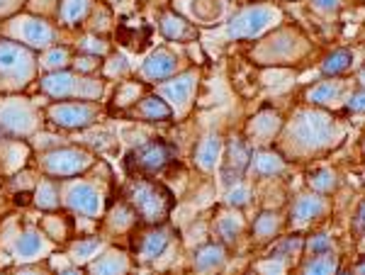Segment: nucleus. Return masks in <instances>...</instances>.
I'll use <instances>...</instances> for the list:
<instances>
[{
  "label": "nucleus",
  "instance_id": "nucleus-49",
  "mask_svg": "<svg viewBox=\"0 0 365 275\" xmlns=\"http://www.w3.org/2000/svg\"><path fill=\"white\" fill-rule=\"evenodd\" d=\"M356 227L358 229H365V202L361 204V209H358V214H356Z\"/></svg>",
  "mask_w": 365,
  "mask_h": 275
},
{
  "label": "nucleus",
  "instance_id": "nucleus-23",
  "mask_svg": "<svg viewBox=\"0 0 365 275\" xmlns=\"http://www.w3.org/2000/svg\"><path fill=\"white\" fill-rule=\"evenodd\" d=\"M93 0H61L56 10V17L61 25H78L88 15Z\"/></svg>",
  "mask_w": 365,
  "mask_h": 275
},
{
  "label": "nucleus",
  "instance_id": "nucleus-51",
  "mask_svg": "<svg viewBox=\"0 0 365 275\" xmlns=\"http://www.w3.org/2000/svg\"><path fill=\"white\" fill-rule=\"evenodd\" d=\"M358 275H365V261L361 263V266H358Z\"/></svg>",
  "mask_w": 365,
  "mask_h": 275
},
{
  "label": "nucleus",
  "instance_id": "nucleus-34",
  "mask_svg": "<svg viewBox=\"0 0 365 275\" xmlns=\"http://www.w3.org/2000/svg\"><path fill=\"white\" fill-rule=\"evenodd\" d=\"M339 93H341V85H339V83H334V81H329V83H322V85L312 88V90H309V100H312V103L324 105V103L336 100Z\"/></svg>",
  "mask_w": 365,
  "mask_h": 275
},
{
  "label": "nucleus",
  "instance_id": "nucleus-40",
  "mask_svg": "<svg viewBox=\"0 0 365 275\" xmlns=\"http://www.w3.org/2000/svg\"><path fill=\"white\" fill-rule=\"evenodd\" d=\"M302 247V242H299L297 237H292V239H287V242H282L280 247H275L273 249V254H270V259H278V261H282L285 256H292L295 251Z\"/></svg>",
  "mask_w": 365,
  "mask_h": 275
},
{
  "label": "nucleus",
  "instance_id": "nucleus-13",
  "mask_svg": "<svg viewBox=\"0 0 365 275\" xmlns=\"http://www.w3.org/2000/svg\"><path fill=\"white\" fill-rule=\"evenodd\" d=\"M168 161H170V149L163 142H149V144L139 146V149H134L132 156H129L132 171H139V173H156V171H161Z\"/></svg>",
  "mask_w": 365,
  "mask_h": 275
},
{
  "label": "nucleus",
  "instance_id": "nucleus-4",
  "mask_svg": "<svg viewBox=\"0 0 365 275\" xmlns=\"http://www.w3.org/2000/svg\"><path fill=\"white\" fill-rule=\"evenodd\" d=\"M96 163V156L78 146H54L39 156V171L49 178H76Z\"/></svg>",
  "mask_w": 365,
  "mask_h": 275
},
{
  "label": "nucleus",
  "instance_id": "nucleus-43",
  "mask_svg": "<svg viewBox=\"0 0 365 275\" xmlns=\"http://www.w3.org/2000/svg\"><path fill=\"white\" fill-rule=\"evenodd\" d=\"M258 271H261L263 275H282V273H285V263L278 261V259H270L266 263H261V266H258Z\"/></svg>",
  "mask_w": 365,
  "mask_h": 275
},
{
  "label": "nucleus",
  "instance_id": "nucleus-33",
  "mask_svg": "<svg viewBox=\"0 0 365 275\" xmlns=\"http://www.w3.org/2000/svg\"><path fill=\"white\" fill-rule=\"evenodd\" d=\"M278 115H270V113H263V115H258L256 120H253V125H251V132L256 134L258 139H263V142H266V139L270 137V134H273L275 130H278Z\"/></svg>",
  "mask_w": 365,
  "mask_h": 275
},
{
  "label": "nucleus",
  "instance_id": "nucleus-41",
  "mask_svg": "<svg viewBox=\"0 0 365 275\" xmlns=\"http://www.w3.org/2000/svg\"><path fill=\"white\" fill-rule=\"evenodd\" d=\"M309 251L314 256H319V254H329L331 251V239L327 237V234H319V237H314L309 242Z\"/></svg>",
  "mask_w": 365,
  "mask_h": 275
},
{
  "label": "nucleus",
  "instance_id": "nucleus-50",
  "mask_svg": "<svg viewBox=\"0 0 365 275\" xmlns=\"http://www.w3.org/2000/svg\"><path fill=\"white\" fill-rule=\"evenodd\" d=\"M58 275H83V271L81 268H66V271H61Z\"/></svg>",
  "mask_w": 365,
  "mask_h": 275
},
{
  "label": "nucleus",
  "instance_id": "nucleus-27",
  "mask_svg": "<svg viewBox=\"0 0 365 275\" xmlns=\"http://www.w3.org/2000/svg\"><path fill=\"white\" fill-rule=\"evenodd\" d=\"M39 63L51 73V71H63V68L73 61H71V51L66 46H49V49H44V56Z\"/></svg>",
  "mask_w": 365,
  "mask_h": 275
},
{
  "label": "nucleus",
  "instance_id": "nucleus-8",
  "mask_svg": "<svg viewBox=\"0 0 365 275\" xmlns=\"http://www.w3.org/2000/svg\"><path fill=\"white\" fill-rule=\"evenodd\" d=\"M39 127V113L27 98H0V132L13 137H29Z\"/></svg>",
  "mask_w": 365,
  "mask_h": 275
},
{
  "label": "nucleus",
  "instance_id": "nucleus-2",
  "mask_svg": "<svg viewBox=\"0 0 365 275\" xmlns=\"http://www.w3.org/2000/svg\"><path fill=\"white\" fill-rule=\"evenodd\" d=\"M39 88L44 95L54 100H98L103 95V81L93 76L73 73V71H51L39 78Z\"/></svg>",
  "mask_w": 365,
  "mask_h": 275
},
{
  "label": "nucleus",
  "instance_id": "nucleus-54",
  "mask_svg": "<svg viewBox=\"0 0 365 275\" xmlns=\"http://www.w3.org/2000/svg\"><path fill=\"white\" fill-rule=\"evenodd\" d=\"M0 275H5V273H0Z\"/></svg>",
  "mask_w": 365,
  "mask_h": 275
},
{
  "label": "nucleus",
  "instance_id": "nucleus-39",
  "mask_svg": "<svg viewBox=\"0 0 365 275\" xmlns=\"http://www.w3.org/2000/svg\"><path fill=\"white\" fill-rule=\"evenodd\" d=\"M309 183H312V188L327 192V190H331L334 185H336V180H334V173L331 171H327V168H324V171H317L314 175H312Z\"/></svg>",
  "mask_w": 365,
  "mask_h": 275
},
{
  "label": "nucleus",
  "instance_id": "nucleus-45",
  "mask_svg": "<svg viewBox=\"0 0 365 275\" xmlns=\"http://www.w3.org/2000/svg\"><path fill=\"white\" fill-rule=\"evenodd\" d=\"M15 275H49V273H46L44 268L34 266V263H22V266L17 268Z\"/></svg>",
  "mask_w": 365,
  "mask_h": 275
},
{
  "label": "nucleus",
  "instance_id": "nucleus-22",
  "mask_svg": "<svg viewBox=\"0 0 365 275\" xmlns=\"http://www.w3.org/2000/svg\"><path fill=\"white\" fill-rule=\"evenodd\" d=\"M225 263V249L220 247V244H207V247H202L195 254V259H192V266H195L197 273H212L217 271V268Z\"/></svg>",
  "mask_w": 365,
  "mask_h": 275
},
{
  "label": "nucleus",
  "instance_id": "nucleus-9",
  "mask_svg": "<svg viewBox=\"0 0 365 275\" xmlns=\"http://www.w3.org/2000/svg\"><path fill=\"white\" fill-rule=\"evenodd\" d=\"M98 100H58L46 110V117L61 130H86L100 120Z\"/></svg>",
  "mask_w": 365,
  "mask_h": 275
},
{
  "label": "nucleus",
  "instance_id": "nucleus-11",
  "mask_svg": "<svg viewBox=\"0 0 365 275\" xmlns=\"http://www.w3.org/2000/svg\"><path fill=\"white\" fill-rule=\"evenodd\" d=\"M51 254V239L37 227H25L13 239V256L17 263H37Z\"/></svg>",
  "mask_w": 365,
  "mask_h": 275
},
{
  "label": "nucleus",
  "instance_id": "nucleus-31",
  "mask_svg": "<svg viewBox=\"0 0 365 275\" xmlns=\"http://www.w3.org/2000/svg\"><path fill=\"white\" fill-rule=\"evenodd\" d=\"M241 227H244V222L237 212L234 214H222L220 222H217V232H220V237L225 239V242H234V239L239 237Z\"/></svg>",
  "mask_w": 365,
  "mask_h": 275
},
{
  "label": "nucleus",
  "instance_id": "nucleus-17",
  "mask_svg": "<svg viewBox=\"0 0 365 275\" xmlns=\"http://www.w3.org/2000/svg\"><path fill=\"white\" fill-rule=\"evenodd\" d=\"M158 27H161L163 37L170 39V42H192V39L197 37V29L192 27L187 20H182L180 15H175L173 10L161 13V22H158Z\"/></svg>",
  "mask_w": 365,
  "mask_h": 275
},
{
  "label": "nucleus",
  "instance_id": "nucleus-1",
  "mask_svg": "<svg viewBox=\"0 0 365 275\" xmlns=\"http://www.w3.org/2000/svg\"><path fill=\"white\" fill-rule=\"evenodd\" d=\"M34 73H37L34 51L13 39H0V90H22L32 83Z\"/></svg>",
  "mask_w": 365,
  "mask_h": 275
},
{
  "label": "nucleus",
  "instance_id": "nucleus-20",
  "mask_svg": "<svg viewBox=\"0 0 365 275\" xmlns=\"http://www.w3.org/2000/svg\"><path fill=\"white\" fill-rule=\"evenodd\" d=\"M27 146L25 144H20L17 139H8V142H3L0 139V166H3V171L5 173H13V171H17V168L25 163V159H27Z\"/></svg>",
  "mask_w": 365,
  "mask_h": 275
},
{
  "label": "nucleus",
  "instance_id": "nucleus-16",
  "mask_svg": "<svg viewBox=\"0 0 365 275\" xmlns=\"http://www.w3.org/2000/svg\"><path fill=\"white\" fill-rule=\"evenodd\" d=\"M170 244V232L166 227H154L146 234H141L139 244H137V256L141 263H149V261H156L158 256L166 251V247Z\"/></svg>",
  "mask_w": 365,
  "mask_h": 275
},
{
  "label": "nucleus",
  "instance_id": "nucleus-3",
  "mask_svg": "<svg viewBox=\"0 0 365 275\" xmlns=\"http://www.w3.org/2000/svg\"><path fill=\"white\" fill-rule=\"evenodd\" d=\"M127 202L129 207L137 212V217L146 224H161L163 219L168 217L170 212V192L158 183H151V180H134L127 190Z\"/></svg>",
  "mask_w": 365,
  "mask_h": 275
},
{
  "label": "nucleus",
  "instance_id": "nucleus-29",
  "mask_svg": "<svg viewBox=\"0 0 365 275\" xmlns=\"http://www.w3.org/2000/svg\"><path fill=\"white\" fill-rule=\"evenodd\" d=\"M108 224L113 227V229H117V232H129L134 224H137V212L129 207V202H120L113 209V214H110Z\"/></svg>",
  "mask_w": 365,
  "mask_h": 275
},
{
  "label": "nucleus",
  "instance_id": "nucleus-6",
  "mask_svg": "<svg viewBox=\"0 0 365 275\" xmlns=\"http://www.w3.org/2000/svg\"><path fill=\"white\" fill-rule=\"evenodd\" d=\"M336 134V125L322 113H299L297 120L290 125V139L302 149L329 146Z\"/></svg>",
  "mask_w": 365,
  "mask_h": 275
},
{
  "label": "nucleus",
  "instance_id": "nucleus-26",
  "mask_svg": "<svg viewBox=\"0 0 365 275\" xmlns=\"http://www.w3.org/2000/svg\"><path fill=\"white\" fill-rule=\"evenodd\" d=\"M251 168L256 175H275L282 171V159L278 154H270V151H263L258 156H251Z\"/></svg>",
  "mask_w": 365,
  "mask_h": 275
},
{
  "label": "nucleus",
  "instance_id": "nucleus-12",
  "mask_svg": "<svg viewBox=\"0 0 365 275\" xmlns=\"http://www.w3.org/2000/svg\"><path fill=\"white\" fill-rule=\"evenodd\" d=\"M197 88V71H185L180 76H170L168 81H161L156 88V93L168 103L170 110H185L190 103L192 93Z\"/></svg>",
  "mask_w": 365,
  "mask_h": 275
},
{
  "label": "nucleus",
  "instance_id": "nucleus-7",
  "mask_svg": "<svg viewBox=\"0 0 365 275\" xmlns=\"http://www.w3.org/2000/svg\"><path fill=\"white\" fill-rule=\"evenodd\" d=\"M13 42H20L27 49H49L56 42V29L37 15H17L3 29Z\"/></svg>",
  "mask_w": 365,
  "mask_h": 275
},
{
  "label": "nucleus",
  "instance_id": "nucleus-44",
  "mask_svg": "<svg viewBox=\"0 0 365 275\" xmlns=\"http://www.w3.org/2000/svg\"><path fill=\"white\" fill-rule=\"evenodd\" d=\"M249 202V188L246 185H237L232 192H229V204H237V207H241V204Z\"/></svg>",
  "mask_w": 365,
  "mask_h": 275
},
{
  "label": "nucleus",
  "instance_id": "nucleus-5",
  "mask_svg": "<svg viewBox=\"0 0 365 275\" xmlns=\"http://www.w3.org/2000/svg\"><path fill=\"white\" fill-rule=\"evenodd\" d=\"M58 192H61V202L66 204L73 214H81V217H88V219L103 217V209H105L103 190H100L96 183H91V180L68 178L66 183H61Z\"/></svg>",
  "mask_w": 365,
  "mask_h": 275
},
{
  "label": "nucleus",
  "instance_id": "nucleus-37",
  "mask_svg": "<svg viewBox=\"0 0 365 275\" xmlns=\"http://www.w3.org/2000/svg\"><path fill=\"white\" fill-rule=\"evenodd\" d=\"M256 237L258 239H268V237H273L275 229H278V219H275V214H270V212H263L261 217H258L256 222Z\"/></svg>",
  "mask_w": 365,
  "mask_h": 275
},
{
  "label": "nucleus",
  "instance_id": "nucleus-47",
  "mask_svg": "<svg viewBox=\"0 0 365 275\" xmlns=\"http://www.w3.org/2000/svg\"><path fill=\"white\" fill-rule=\"evenodd\" d=\"M349 108L356 110V113H363L365 110V93H356V95L349 100Z\"/></svg>",
  "mask_w": 365,
  "mask_h": 275
},
{
  "label": "nucleus",
  "instance_id": "nucleus-53",
  "mask_svg": "<svg viewBox=\"0 0 365 275\" xmlns=\"http://www.w3.org/2000/svg\"><path fill=\"white\" fill-rule=\"evenodd\" d=\"M341 275H349V273H341Z\"/></svg>",
  "mask_w": 365,
  "mask_h": 275
},
{
  "label": "nucleus",
  "instance_id": "nucleus-35",
  "mask_svg": "<svg viewBox=\"0 0 365 275\" xmlns=\"http://www.w3.org/2000/svg\"><path fill=\"white\" fill-rule=\"evenodd\" d=\"M139 95H141V85L132 83V81H127V83H122L120 88H117L115 103L120 105V108H129V105H137Z\"/></svg>",
  "mask_w": 365,
  "mask_h": 275
},
{
  "label": "nucleus",
  "instance_id": "nucleus-38",
  "mask_svg": "<svg viewBox=\"0 0 365 275\" xmlns=\"http://www.w3.org/2000/svg\"><path fill=\"white\" fill-rule=\"evenodd\" d=\"M81 51L91 56H103L108 51V42H103L100 37H83L81 39Z\"/></svg>",
  "mask_w": 365,
  "mask_h": 275
},
{
  "label": "nucleus",
  "instance_id": "nucleus-14",
  "mask_svg": "<svg viewBox=\"0 0 365 275\" xmlns=\"http://www.w3.org/2000/svg\"><path fill=\"white\" fill-rule=\"evenodd\" d=\"M175 71H178V56L161 46L141 63L139 76L149 83H156V81H168L170 76H175Z\"/></svg>",
  "mask_w": 365,
  "mask_h": 275
},
{
  "label": "nucleus",
  "instance_id": "nucleus-46",
  "mask_svg": "<svg viewBox=\"0 0 365 275\" xmlns=\"http://www.w3.org/2000/svg\"><path fill=\"white\" fill-rule=\"evenodd\" d=\"M22 5V0H0V17L13 15L17 8Z\"/></svg>",
  "mask_w": 365,
  "mask_h": 275
},
{
  "label": "nucleus",
  "instance_id": "nucleus-48",
  "mask_svg": "<svg viewBox=\"0 0 365 275\" xmlns=\"http://www.w3.org/2000/svg\"><path fill=\"white\" fill-rule=\"evenodd\" d=\"M317 3V8H322V10H334L339 5V0H314Z\"/></svg>",
  "mask_w": 365,
  "mask_h": 275
},
{
  "label": "nucleus",
  "instance_id": "nucleus-24",
  "mask_svg": "<svg viewBox=\"0 0 365 275\" xmlns=\"http://www.w3.org/2000/svg\"><path fill=\"white\" fill-rule=\"evenodd\" d=\"M58 202H61V192H58V185L51 178H44L37 183V190H34V204L39 209H56Z\"/></svg>",
  "mask_w": 365,
  "mask_h": 275
},
{
  "label": "nucleus",
  "instance_id": "nucleus-21",
  "mask_svg": "<svg viewBox=\"0 0 365 275\" xmlns=\"http://www.w3.org/2000/svg\"><path fill=\"white\" fill-rule=\"evenodd\" d=\"M105 249V244L100 242L98 237H88V239H78V242H73L68 247V259L73 263H78V266H88L100 251Z\"/></svg>",
  "mask_w": 365,
  "mask_h": 275
},
{
  "label": "nucleus",
  "instance_id": "nucleus-30",
  "mask_svg": "<svg viewBox=\"0 0 365 275\" xmlns=\"http://www.w3.org/2000/svg\"><path fill=\"white\" fill-rule=\"evenodd\" d=\"M336 266H339L336 256H331V251H329V254L314 256V259L304 266V275H334L336 273Z\"/></svg>",
  "mask_w": 365,
  "mask_h": 275
},
{
  "label": "nucleus",
  "instance_id": "nucleus-36",
  "mask_svg": "<svg viewBox=\"0 0 365 275\" xmlns=\"http://www.w3.org/2000/svg\"><path fill=\"white\" fill-rule=\"evenodd\" d=\"M129 71H132V66H129V61L122 54L113 56L105 63V76H108V78H122V76H127Z\"/></svg>",
  "mask_w": 365,
  "mask_h": 275
},
{
  "label": "nucleus",
  "instance_id": "nucleus-15",
  "mask_svg": "<svg viewBox=\"0 0 365 275\" xmlns=\"http://www.w3.org/2000/svg\"><path fill=\"white\" fill-rule=\"evenodd\" d=\"M129 256L120 249H103L100 254L88 263L91 275H127L129 273Z\"/></svg>",
  "mask_w": 365,
  "mask_h": 275
},
{
  "label": "nucleus",
  "instance_id": "nucleus-25",
  "mask_svg": "<svg viewBox=\"0 0 365 275\" xmlns=\"http://www.w3.org/2000/svg\"><path fill=\"white\" fill-rule=\"evenodd\" d=\"M324 200L322 197H314V195H302L299 200L292 204V217H295L297 222H309L314 217H319V214L324 212Z\"/></svg>",
  "mask_w": 365,
  "mask_h": 275
},
{
  "label": "nucleus",
  "instance_id": "nucleus-28",
  "mask_svg": "<svg viewBox=\"0 0 365 275\" xmlns=\"http://www.w3.org/2000/svg\"><path fill=\"white\" fill-rule=\"evenodd\" d=\"M249 163H251L249 146L241 142V139H234L232 146H229V161H227V168H229V171H234V175H239L246 166H249Z\"/></svg>",
  "mask_w": 365,
  "mask_h": 275
},
{
  "label": "nucleus",
  "instance_id": "nucleus-18",
  "mask_svg": "<svg viewBox=\"0 0 365 275\" xmlns=\"http://www.w3.org/2000/svg\"><path fill=\"white\" fill-rule=\"evenodd\" d=\"M132 115L146 122H166L173 117V110L168 108V103L158 95H146L132 108Z\"/></svg>",
  "mask_w": 365,
  "mask_h": 275
},
{
  "label": "nucleus",
  "instance_id": "nucleus-42",
  "mask_svg": "<svg viewBox=\"0 0 365 275\" xmlns=\"http://www.w3.org/2000/svg\"><path fill=\"white\" fill-rule=\"evenodd\" d=\"M73 63H76V71H78V73H91V71H96V68H98V56L83 54V56L76 58Z\"/></svg>",
  "mask_w": 365,
  "mask_h": 275
},
{
  "label": "nucleus",
  "instance_id": "nucleus-19",
  "mask_svg": "<svg viewBox=\"0 0 365 275\" xmlns=\"http://www.w3.org/2000/svg\"><path fill=\"white\" fill-rule=\"evenodd\" d=\"M222 151H225V144H222V139L217 137V134H210V137H205L202 142L197 144L195 149V163L200 168H202L205 173L215 171L217 163L222 159Z\"/></svg>",
  "mask_w": 365,
  "mask_h": 275
},
{
  "label": "nucleus",
  "instance_id": "nucleus-52",
  "mask_svg": "<svg viewBox=\"0 0 365 275\" xmlns=\"http://www.w3.org/2000/svg\"><path fill=\"white\" fill-rule=\"evenodd\" d=\"M361 81H363V83H365V71L361 73Z\"/></svg>",
  "mask_w": 365,
  "mask_h": 275
},
{
  "label": "nucleus",
  "instance_id": "nucleus-10",
  "mask_svg": "<svg viewBox=\"0 0 365 275\" xmlns=\"http://www.w3.org/2000/svg\"><path fill=\"white\" fill-rule=\"evenodd\" d=\"M275 20H278V10L266 8V5H253V8L241 10L239 15H234L229 20L227 34L232 39H251L266 32Z\"/></svg>",
  "mask_w": 365,
  "mask_h": 275
},
{
  "label": "nucleus",
  "instance_id": "nucleus-32",
  "mask_svg": "<svg viewBox=\"0 0 365 275\" xmlns=\"http://www.w3.org/2000/svg\"><path fill=\"white\" fill-rule=\"evenodd\" d=\"M351 61H353V56L349 54V51H334V54H329L327 56V61L322 63V71L327 73V76H336L341 71H346V68L351 66Z\"/></svg>",
  "mask_w": 365,
  "mask_h": 275
}]
</instances>
